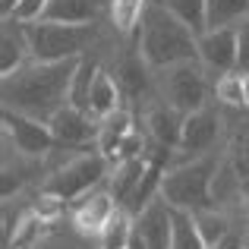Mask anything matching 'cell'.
Returning a JSON list of instances; mask_svg holds the SVG:
<instances>
[{
    "instance_id": "4",
    "label": "cell",
    "mask_w": 249,
    "mask_h": 249,
    "mask_svg": "<svg viewBox=\"0 0 249 249\" xmlns=\"http://www.w3.org/2000/svg\"><path fill=\"white\" fill-rule=\"evenodd\" d=\"M25 38H29V48H32V60L57 63V60H79V57H85V51L98 38V29L95 22L70 25V22L38 19V22H25Z\"/></svg>"
},
{
    "instance_id": "22",
    "label": "cell",
    "mask_w": 249,
    "mask_h": 249,
    "mask_svg": "<svg viewBox=\"0 0 249 249\" xmlns=\"http://www.w3.org/2000/svg\"><path fill=\"white\" fill-rule=\"evenodd\" d=\"M170 249H208L199 227H196L193 212L174 208V240H170Z\"/></svg>"
},
{
    "instance_id": "26",
    "label": "cell",
    "mask_w": 249,
    "mask_h": 249,
    "mask_svg": "<svg viewBox=\"0 0 249 249\" xmlns=\"http://www.w3.org/2000/svg\"><path fill=\"white\" fill-rule=\"evenodd\" d=\"M98 70L101 67H98L89 54L79 60V70H76V76H73V91H70V104H73V107H79V110L89 107V91H91V82H95Z\"/></svg>"
},
{
    "instance_id": "9",
    "label": "cell",
    "mask_w": 249,
    "mask_h": 249,
    "mask_svg": "<svg viewBox=\"0 0 249 249\" xmlns=\"http://www.w3.org/2000/svg\"><path fill=\"white\" fill-rule=\"evenodd\" d=\"M117 212H120V202L110 196V189H91L89 196H82L70 205L73 227L82 237H101Z\"/></svg>"
},
{
    "instance_id": "13",
    "label": "cell",
    "mask_w": 249,
    "mask_h": 249,
    "mask_svg": "<svg viewBox=\"0 0 249 249\" xmlns=\"http://www.w3.org/2000/svg\"><path fill=\"white\" fill-rule=\"evenodd\" d=\"M32 60V48L25 38V22L3 16V35H0V76L16 73Z\"/></svg>"
},
{
    "instance_id": "29",
    "label": "cell",
    "mask_w": 249,
    "mask_h": 249,
    "mask_svg": "<svg viewBox=\"0 0 249 249\" xmlns=\"http://www.w3.org/2000/svg\"><path fill=\"white\" fill-rule=\"evenodd\" d=\"M237 48H240V73H249V16L237 25Z\"/></svg>"
},
{
    "instance_id": "6",
    "label": "cell",
    "mask_w": 249,
    "mask_h": 249,
    "mask_svg": "<svg viewBox=\"0 0 249 249\" xmlns=\"http://www.w3.org/2000/svg\"><path fill=\"white\" fill-rule=\"evenodd\" d=\"M107 167H110V161L104 158L98 148L95 152H85L79 158H73L70 164L57 167L54 174L48 177V183H44V193L60 196L63 202H76V199H82V196H89L91 189L107 177Z\"/></svg>"
},
{
    "instance_id": "1",
    "label": "cell",
    "mask_w": 249,
    "mask_h": 249,
    "mask_svg": "<svg viewBox=\"0 0 249 249\" xmlns=\"http://www.w3.org/2000/svg\"><path fill=\"white\" fill-rule=\"evenodd\" d=\"M79 60H57V63L29 60L16 73L3 76V82H0L3 107L35 117L41 123H51V117L70 104L73 76L79 70Z\"/></svg>"
},
{
    "instance_id": "27",
    "label": "cell",
    "mask_w": 249,
    "mask_h": 249,
    "mask_svg": "<svg viewBox=\"0 0 249 249\" xmlns=\"http://www.w3.org/2000/svg\"><path fill=\"white\" fill-rule=\"evenodd\" d=\"M214 98L221 104H233V107H243V73L233 70V73H224V76H214V85H212Z\"/></svg>"
},
{
    "instance_id": "18",
    "label": "cell",
    "mask_w": 249,
    "mask_h": 249,
    "mask_svg": "<svg viewBox=\"0 0 249 249\" xmlns=\"http://www.w3.org/2000/svg\"><path fill=\"white\" fill-rule=\"evenodd\" d=\"M98 13H101V0H51L48 10H44V19L85 25V22H95Z\"/></svg>"
},
{
    "instance_id": "11",
    "label": "cell",
    "mask_w": 249,
    "mask_h": 249,
    "mask_svg": "<svg viewBox=\"0 0 249 249\" xmlns=\"http://www.w3.org/2000/svg\"><path fill=\"white\" fill-rule=\"evenodd\" d=\"M199 63L214 76L233 73L240 63L237 29H208L199 35Z\"/></svg>"
},
{
    "instance_id": "14",
    "label": "cell",
    "mask_w": 249,
    "mask_h": 249,
    "mask_svg": "<svg viewBox=\"0 0 249 249\" xmlns=\"http://www.w3.org/2000/svg\"><path fill=\"white\" fill-rule=\"evenodd\" d=\"M183 120H186V114H180L177 107L161 101L145 114V129H148L155 145H164V148H174L177 152L180 136H183Z\"/></svg>"
},
{
    "instance_id": "15",
    "label": "cell",
    "mask_w": 249,
    "mask_h": 249,
    "mask_svg": "<svg viewBox=\"0 0 249 249\" xmlns=\"http://www.w3.org/2000/svg\"><path fill=\"white\" fill-rule=\"evenodd\" d=\"M120 101H123V89L120 82L114 79V76L107 73V70H98L95 82H91V91H89V114L95 117V120H104V117H110L114 110H120Z\"/></svg>"
},
{
    "instance_id": "33",
    "label": "cell",
    "mask_w": 249,
    "mask_h": 249,
    "mask_svg": "<svg viewBox=\"0 0 249 249\" xmlns=\"http://www.w3.org/2000/svg\"><path fill=\"white\" fill-rule=\"evenodd\" d=\"M148 6H164V0H148Z\"/></svg>"
},
{
    "instance_id": "10",
    "label": "cell",
    "mask_w": 249,
    "mask_h": 249,
    "mask_svg": "<svg viewBox=\"0 0 249 249\" xmlns=\"http://www.w3.org/2000/svg\"><path fill=\"white\" fill-rule=\"evenodd\" d=\"M48 126H51V133H54L57 145H67V148L98 145V136H101V120H95L89 110H79V107H73V104L57 110Z\"/></svg>"
},
{
    "instance_id": "31",
    "label": "cell",
    "mask_w": 249,
    "mask_h": 249,
    "mask_svg": "<svg viewBox=\"0 0 249 249\" xmlns=\"http://www.w3.org/2000/svg\"><path fill=\"white\" fill-rule=\"evenodd\" d=\"M16 3H19V0H0V10H3V16H10Z\"/></svg>"
},
{
    "instance_id": "28",
    "label": "cell",
    "mask_w": 249,
    "mask_h": 249,
    "mask_svg": "<svg viewBox=\"0 0 249 249\" xmlns=\"http://www.w3.org/2000/svg\"><path fill=\"white\" fill-rule=\"evenodd\" d=\"M48 3L51 0H19V3L13 6L10 19H19V22H38V19H44Z\"/></svg>"
},
{
    "instance_id": "32",
    "label": "cell",
    "mask_w": 249,
    "mask_h": 249,
    "mask_svg": "<svg viewBox=\"0 0 249 249\" xmlns=\"http://www.w3.org/2000/svg\"><path fill=\"white\" fill-rule=\"evenodd\" d=\"M243 107H249V73H243Z\"/></svg>"
},
{
    "instance_id": "23",
    "label": "cell",
    "mask_w": 249,
    "mask_h": 249,
    "mask_svg": "<svg viewBox=\"0 0 249 249\" xmlns=\"http://www.w3.org/2000/svg\"><path fill=\"white\" fill-rule=\"evenodd\" d=\"M148 63L139 57H126V60L120 63V70H117V82H120L123 95H139V91H145L148 85Z\"/></svg>"
},
{
    "instance_id": "5",
    "label": "cell",
    "mask_w": 249,
    "mask_h": 249,
    "mask_svg": "<svg viewBox=\"0 0 249 249\" xmlns=\"http://www.w3.org/2000/svg\"><path fill=\"white\" fill-rule=\"evenodd\" d=\"M158 95L161 101L177 107L180 114H193V110L208 107V70L199 60H183L167 70H158Z\"/></svg>"
},
{
    "instance_id": "19",
    "label": "cell",
    "mask_w": 249,
    "mask_h": 249,
    "mask_svg": "<svg viewBox=\"0 0 249 249\" xmlns=\"http://www.w3.org/2000/svg\"><path fill=\"white\" fill-rule=\"evenodd\" d=\"M148 0H110V22L123 38H136L139 41L142 19H145Z\"/></svg>"
},
{
    "instance_id": "3",
    "label": "cell",
    "mask_w": 249,
    "mask_h": 249,
    "mask_svg": "<svg viewBox=\"0 0 249 249\" xmlns=\"http://www.w3.org/2000/svg\"><path fill=\"white\" fill-rule=\"evenodd\" d=\"M218 155L208 152L202 158L174 164L161 180V199L180 212H202L212 208V186L218 180Z\"/></svg>"
},
{
    "instance_id": "7",
    "label": "cell",
    "mask_w": 249,
    "mask_h": 249,
    "mask_svg": "<svg viewBox=\"0 0 249 249\" xmlns=\"http://www.w3.org/2000/svg\"><path fill=\"white\" fill-rule=\"evenodd\" d=\"M3 136L13 142V148L22 158H44L57 145L48 123L35 120V117H25L19 110H6V107H3Z\"/></svg>"
},
{
    "instance_id": "16",
    "label": "cell",
    "mask_w": 249,
    "mask_h": 249,
    "mask_svg": "<svg viewBox=\"0 0 249 249\" xmlns=\"http://www.w3.org/2000/svg\"><path fill=\"white\" fill-rule=\"evenodd\" d=\"M148 170V155H136V158H126L120 164H114V174H110V196L120 202V208L126 205V199L136 193V186L142 183Z\"/></svg>"
},
{
    "instance_id": "12",
    "label": "cell",
    "mask_w": 249,
    "mask_h": 249,
    "mask_svg": "<svg viewBox=\"0 0 249 249\" xmlns=\"http://www.w3.org/2000/svg\"><path fill=\"white\" fill-rule=\"evenodd\" d=\"M133 221L148 249H170V240H174V208L161 196L148 202Z\"/></svg>"
},
{
    "instance_id": "2",
    "label": "cell",
    "mask_w": 249,
    "mask_h": 249,
    "mask_svg": "<svg viewBox=\"0 0 249 249\" xmlns=\"http://www.w3.org/2000/svg\"><path fill=\"white\" fill-rule=\"evenodd\" d=\"M136 48L155 73L183 60H199V35L186 22H180L167 6H148L145 10Z\"/></svg>"
},
{
    "instance_id": "30",
    "label": "cell",
    "mask_w": 249,
    "mask_h": 249,
    "mask_svg": "<svg viewBox=\"0 0 249 249\" xmlns=\"http://www.w3.org/2000/svg\"><path fill=\"white\" fill-rule=\"evenodd\" d=\"M214 249H243V237H240V233L231 227V233H227V237L221 240V243L214 246Z\"/></svg>"
},
{
    "instance_id": "25",
    "label": "cell",
    "mask_w": 249,
    "mask_h": 249,
    "mask_svg": "<svg viewBox=\"0 0 249 249\" xmlns=\"http://www.w3.org/2000/svg\"><path fill=\"white\" fill-rule=\"evenodd\" d=\"M133 214L126 212V208H120V212L114 214V221H110L107 227H104V233L98 237V243H101V249H126L129 237H133Z\"/></svg>"
},
{
    "instance_id": "24",
    "label": "cell",
    "mask_w": 249,
    "mask_h": 249,
    "mask_svg": "<svg viewBox=\"0 0 249 249\" xmlns=\"http://www.w3.org/2000/svg\"><path fill=\"white\" fill-rule=\"evenodd\" d=\"M193 218H196V227H199V233H202V240H205L208 249H214L221 240L227 237V233H231V224H227V218H224V214H218L214 208L193 212Z\"/></svg>"
},
{
    "instance_id": "20",
    "label": "cell",
    "mask_w": 249,
    "mask_h": 249,
    "mask_svg": "<svg viewBox=\"0 0 249 249\" xmlns=\"http://www.w3.org/2000/svg\"><path fill=\"white\" fill-rule=\"evenodd\" d=\"M249 16V0H208V29H237Z\"/></svg>"
},
{
    "instance_id": "17",
    "label": "cell",
    "mask_w": 249,
    "mask_h": 249,
    "mask_svg": "<svg viewBox=\"0 0 249 249\" xmlns=\"http://www.w3.org/2000/svg\"><path fill=\"white\" fill-rule=\"evenodd\" d=\"M133 117H129V110H114L110 117H104L101 120V136H98V152L104 155V158L114 164L117 152H120V145L126 142V136H133Z\"/></svg>"
},
{
    "instance_id": "8",
    "label": "cell",
    "mask_w": 249,
    "mask_h": 249,
    "mask_svg": "<svg viewBox=\"0 0 249 249\" xmlns=\"http://www.w3.org/2000/svg\"><path fill=\"white\" fill-rule=\"evenodd\" d=\"M218 136H221V117H218V110L202 107V110L186 114V120H183L180 145H177V155H183V158L177 161V164L214 152V142H218Z\"/></svg>"
},
{
    "instance_id": "21",
    "label": "cell",
    "mask_w": 249,
    "mask_h": 249,
    "mask_svg": "<svg viewBox=\"0 0 249 249\" xmlns=\"http://www.w3.org/2000/svg\"><path fill=\"white\" fill-rule=\"evenodd\" d=\"M164 6L180 22H186L196 35L208 32V0H164Z\"/></svg>"
}]
</instances>
